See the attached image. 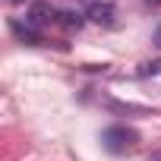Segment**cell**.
Listing matches in <instances>:
<instances>
[{
  "instance_id": "6da1fadb",
  "label": "cell",
  "mask_w": 161,
  "mask_h": 161,
  "mask_svg": "<svg viewBox=\"0 0 161 161\" xmlns=\"http://www.w3.org/2000/svg\"><path fill=\"white\" fill-rule=\"evenodd\" d=\"M86 19L95 22V25H114L117 7L111 3V0H92V3L86 7Z\"/></svg>"
},
{
  "instance_id": "7a4b0ae2",
  "label": "cell",
  "mask_w": 161,
  "mask_h": 161,
  "mask_svg": "<svg viewBox=\"0 0 161 161\" xmlns=\"http://www.w3.org/2000/svg\"><path fill=\"white\" fill-rule=\"evenodd\" d=\"M133 142H136V133L126 130V126H111V130H104V145H108L111 152H123V148H130Z\"/></svg>"
},
{
  "instance_id": "3957f363",
  "label": "cell",
  "mask_w": 161,
  "mask_h": 161,
  "mask_svg": "<svg viewBox=\"0 0 161 161\" xmlns=\"http://www.w3.org/2000/svg\"><path fill=\"white\" fill-rule=\"evenodd\" d=\"M25 22H32V25H51V22H60V13L51 7V3H32L29 7V16H25Z\"/></svg>"
},
{
  "instance_id": "277c9868",
  "label": "cell",
  "mask_w": 161,
  "mask_h": 161,
  "mask_svg": "<svg viewBox=\"0 0 161 161\" xmlns=\"http://www.w3.org/2000/svg\"><path fill=\"white\" fill-rule=\"evenodd\" d=\"M13 32H16L19 38H29L32 44H38V32H35L32 22H25V25H22V22H13Z\"/></svg>"
},
{
  "instance_id": "5b68a950",
  "label": "cell",
  "mask_w": 161,
  "mask_h": 161,
  "mask_svg": "<svg viewBox=\"0 0 161 161\" xmlns=\"http://www.w3.org/2000/svg\"><path fill=\"white\" fill-rule=\"evenodd\" d=\"M60 22L69 25V29H73V25L79 29V22H82V19H79V13H60Z\"/></svg>"
},
{
  "instance_id": "8992f818",
  "label": "cell",
  "mask_w": 161,
  "mask_h": 161,
  "mask_svg": "<svg viewBox=\"0 0 161 161\" xmlns=\"http://www.w3.org/2000/svg\"><path fill=\"white\" fill-rule=\"evenodd\" d=\"M148 161H161V152H152V155H148Z\"/></svg>"
},
{
  "instance_id": "52a82bcc",
  "label": "cell",
  "mask_w": 161,
  "mask_h": 161,
  "mask_svg": "<svg viewBox=\"0 0 161 161\" xmlns=\"http://www.w3.org/2000/svg\"><path fill=\"white\" fill-rule=\"evenodd\" d=\"M155 44L161 47V25H158V32H155Z\"/></svg>"
}]
</instances>
